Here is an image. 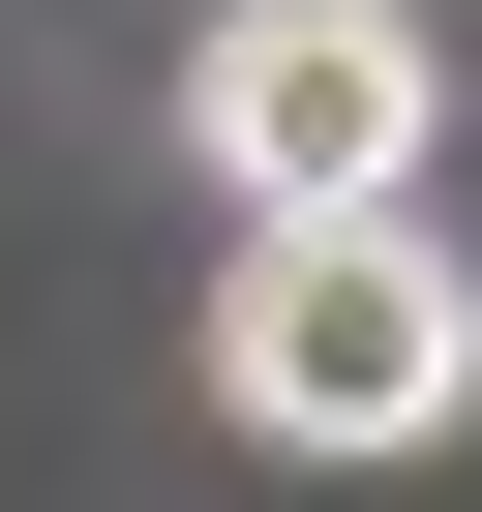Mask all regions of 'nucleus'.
Instances as JSON below:
<instances>
[{"instance_id": "nucleus-1", "label": "nucleus", "mask_w": 482, "mask_h": 512, "mask_svg": "<svg viewBox=\"0 0 482 512\" xmlns=\"http://www.w3.org/2000/svg\"><path fill=\"white\" fill-rule=\"evenodd\" d=\"M211 392L272 422V452H422L482 392V272H452V211H241V272H211Z\"/></svg>"}, {"instance_id": "nucleus-2", "label": "nucleus", "mask_w": 482, "mask_h": 512, "mask_svg": "<svg viewBox=\"0 0 482 512\" xmlns=\"http://www.w3.org/2000/svg\"><path fill=\"white\" fill-rule=\"evenodd\" d=\"M422 0H211L181 31V151L241 211H422Z\"/></svg>"}]
</instances>
